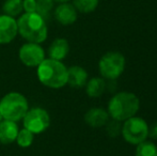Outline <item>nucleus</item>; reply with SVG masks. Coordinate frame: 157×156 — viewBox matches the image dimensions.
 <instances>
[{
    "label": "nucleus",
    "mask_w": 157,
    "mask_h": 156,
    "mask_svg": "<svg viewBox=\"0 0 157 156\" xmlns=\"http://www.w3.org/2000/svg\"><path fill=\"white\" fill-rule=\"evenodd\" d=\"M40 82L47 88L61 89L67 85V67L62 61L45 58L36 67Z\"/></svg>",
    "instance_id": "1"
},
{
    "label": "nucleus",
    "mask_w": 157,
    "mask_h": 156,
    "mask_svg": "<svg viewBox=\"0 0 157 156\" xmlns=\"http://www.w3.org/2000/svg\"><path fill=\"white\" fill-rule=\"evenodd\" d=\"M140 108V101L135 93L122 91L116 93L108 103L109 117L119 122L135 117Z\"/></svg>",
    "instance_id": "2"
},
{
    "label": "nucleus",
    "mask_w": 157,
    "mask_h": 156,
    "mask_svg": "<svg viewBox=\"0 0 157 156\" xmlns=\"http://www.w3.org/2000/svg\"><path fill=\"white\" fill-rule=\"evenodd\" d=\"M17 27L18 34L27 42L41 44L48 36L46 21L36 12L21 14L17 19Z\"/></svg>",
    "instance_id": "3"
},
{
    "label": "nucleus",
    "mask_w": 157,
    "mask_h": 156,
    "mask_svg": "<svg viewBox=\"0 0 157 156\" xmlns=\"http://www.w3.org/2000/svg\"><path fill=\"white\" fill-rule=\"evenodd\" d=\"M29 109V103L19 92H10L0 101V112L4 120L18 122L23 120Z\"/></svg>",
    "instance_id": "4"
},
{
    "label": "nucleus",
    "mask_w": 157,
    "mask_h": 156,
    "mask_svg": "<svg viewBox=\"0 0 157 156\" xmlns=\"http://www.w3.org/2000/svg\"><path fill=\"white\" fill-rule=\"evenodd\" d=\"M125 63V57L120 51H108L99 59V73L104 79L116 80L124 72Z\"/></svg>",
    "instance_id": "5"
},
{
    "label": "nucleus",
    "mask_w": 157,
    "mask_h": 156,
    "mask_svg": "<svg viewBox=\"0 0 157 156\" xmlns=\"http://www.w3.org/2000/svg\"><path fill=\"white\" fill-rule=\"evenodd\" d=\"M149 127L144 119L135 116L123 122L121 135L126 142L137 146L149 138Z\"/></svg>",
    "instance_id": "6"
},
{
    "label": "nucleus",
    "mask_w": 157,
    "mask_h": 156,
    "mask_svg": "<svg viewBox=\"0 0 157 156\" xmlns=\"http://www.w3.org/2000/svg\"><path fill=\"white\" fill-rule=\"evenodd\" d=\"M24 127L29 129L34 135H39L46 131L50 125V116L44 108L35 107L28 109L23 118Z\"/></svg>",
    "instance_id": "7"
},
{
    "label": "nucleus",
    "mask_w": 157,
    "mask_h": 156,
    "mask_svg": "<svg viewBox=\"0 0 157 156\" xmlns=\"http://www.w3.org/2000/svg\"><path fill=\"white\" fill-rule=\"evenodd\" d=\"M18 58L24 65L28 67H36L45 57V50L37 43H27L23 44L18 50Z\"/></svg>",
    "instance_id": "8"
},
{
    "label": "nucleus",
    "mask_w": 157,
    "mask_h": 156,
    "mask_svg": "<svg viewBox=\"0 0 157 156\" xmlns=\"http://www.w3.org/2000/svg\"><path fill=\"white\" fill-rule=\"evenodd\" d=\"M18 34L17 19L15 17L2 14L0 15V44L6 45L14 41Z\"/></svg>",
    "instance_id": "9"
},
{
    "label": "nucleus",
    "mask_w": 157,
    "mask_h": 156,
    "mask_svg": "<svg viewBox=\"0 0 157 156\" xmlns=\"http://www.w3.org/2000/svg\"><path fill=\"white\" fill-rule=\"evenodd\" d=\"M54 17L60 25L70 26L77 21L78 12L71 2L59 3L54 10Z\"/></svg>",
    "instance_id": "10"
},
{
    "label": "nucleus",
    "mask_w": 157,
    "mask_h": 156,
    "mask_svg": "<svg viewBox=\"0 0 157 156\" xmlns=\"http://www.w3.org/2000/svg\"><path fill=\"white\" fill-rule=\"evenodd\" d=\"M108 121H109L108 111L103 108H98V107L89 109L85 115V122L89 126L94 127V128L105 126Z\"/></svg>",
    "instance_id": "11"
},
{
    "label": "nucleus",
    "mask_w": 157,
    "mask_h": 156,
    "mask_svg": "<svg viewBox=\"0 0 157 156\" xmlns=\"http://www.w3.org/2000/svg\"><path fill=\"white\" fill-rule=\"evenodd\" d=\"M88 81V73L83 67L73 65L67 69V85L75 89L86 86Z\"/></svg>",
    "instance_id": "12"
},
{
    "label": "nucleus",
    "mask_w": 157,
    "mask_h": 156,
    "mask_svg": "<svg viewBox=\"0 0 157 156\" xmlns=\"http://www.w3.org/2000/svg\"><path fill=\"white\" fill-rule=\"evenodd\" d=\"M19 131L16 122L9 120H2L0 122V143L9 144L16 140Z\"/></svg>",
    "instance_id": "13"
},
{
    "label": "nucleus",
    "mask_w": 157,
    "mask_h": 156,
    "mask_svg": "<svg viewBox=\"0 0 157 156\" xmlns=\"http://www.w3.org/2000/svg\"><path fill=\"white\" fill-rule=\"evenodd\" d=\"M70 52V44L67 40L63 38H58L52 42L48 48V56L50 59L62 61L66 58Z\"/></svg>",
    "instance_id": "14"
},
{
    "label": "nucleus",
    "mask_w": 157,
    "mask_h": 156,
    "mask_svg": "<svg viewBox=\"0 0 157 156\" xmlns=\"http://www.w3.org/2000/svg\"><path fill=\"white\" fill-rule=\"evenodd\" d=\"M107 88L106 79L103 77H93L87 81L86 83V93L89 97L96 98L103 95Z\"/></svg>",
    "instance_id": "15"
},
{
    "label": "nucleus",
    "mask_w": 157,
    "mask_h": 156,
    "mask_svg": "<svg viewBox=\"0 0 157 156\" xmlns=\"http://www.w3.org/2000/svg\"><path fill=\"white\" fill-rule=\"evenodd\" d=\"M2 11H3V14L9 16H21V13L24 12L23 0H4L2 4Z\"/></svg>",
    "instance_id": "16"
},
{
    "label": "nucleus",
    "mask_w": 157,
    "mask_h": 156,
    "mask_svg": "<svg viewBox=\"0 0 157 156\" xmlns=\"http://www.w3.org/2000/svg\"><path fill=\"white\" fill-rule=\"evenodd\" d=\"M72 1L77 12L85 13V14L94 12L99 3V0H72Z\"/></svg>",
    "instance_id": "17"
},
{
    "label": "nucleus",
    "mask_w": 157,
    "mask_h": 156,
    "mask_svg": "<svg viewBox=\"0 0 157 156\" xmlns=\"http://www.w3.org/2000/svg\"><path fill=\"white\" fill-rule=\"evenodd\" d=\"M136 156H157V146L151 140H144L141 143L137 144Z\"/></svg>",
    "instance_id": "18"
},
{
    "label": "nucleus",
    "mask_w": 157,
    "mask_h": 156,
    "mask_svg": "<svg viewBox=\"0 0 157 156\" xmlns=\"http://www.w3.org/2000/svg\"><path fill=\"white\" fill-rule=\"evenodd\" d=\"M55 8L54 0H36V11L35 12L41 15L44 19H47L50 16V13Z\"/></svg>",
    "instance_id": "19"
},
{
    "label": "nucleus",
    "mask_w": 157,
    "mask_h": 156,
    "mask_svg": "<svg viewBox=\"0 0 157 156\" xmlns=\"http://www.w3.org/2000/svg\"><path fill=\"white\" fill-rule=\"evenodd\" d=\"M33 139H34V134L24 127L23 129H19L15 141L21 148H29L33 143Z\"/></svg>",
    "instance_id": "20"
},
{
    "label": "nucleus",
    "mask_w": 157,
    "mask_h": 156,
    "mask_svg": "<svg viewBox=\"0 0 157 156\" xmlns=\"http://www.w3.org/2000/svg\"><path fill=\"white\" fill-rule=\"evenodd\" d=\"M105 127H106V133H107V135L109 136V137L116 138L121 135L122 124H121V122H119V121L112 119L111 121H108V122L106 123Z\"/></svg>",
    "instance_id": "21"
},
{
    "label": "nucleus",
    "mask_w": 157,
    "mask_h": 156,
    "mask_svg": "<svg viewBox=\"0 0 157 156\" xmlns=\"http://www.w3.org/2000/svg\"><path fill=\"white\" fill-rule=\"evenodd\" d=\"M23 9L25 13H34L36 11V0H23Z\"/></svg>",
    "instance_id": "22"
},
{
    "label": "nucleus",
    "mask_w": 157,
    "mask_h": 156,
    "mask_svg": "<svg viewBox=\"0 0 157 156\" xmlns=\"http://www.w3.org/2000/svg\"><path fill=\"white\" fill-rule=\"evenodd\" d=\"M149 138L157 140V122L154 123L151 127H149Z\"/></svg>",
    "instance_id": "23"
},
{
    "label": "nucleus",
    "mask_w": 157,
    "mask_h": 156,
    "mask_svg": "<svg viewBox=\"0 0 157 156\" xmlns=\"http://www.w3.org/2000/svg\"><path fill=\"white\" fill-rule=\"evenodd\" d=\"M55 2H58V3H64V2H71L72 0H54Z\"/></svg>",
    "instance_id": "24"
},
{
    "label": "nucleus",
    "mask_w": 157,
    "mask_h": 156,
    "mask_svg": "<svg viewBox=\"0 0 157 156\" xmlns=\"http://www.w3.org/2000/svg\"><path fill=\"white\" fill-rule=\"evenodd\" d=\"M2 120H4L3 117H2V115H1V112H0V122H1Z\"/></svg>",
    "instance_id": "25"
}]
</instances>
